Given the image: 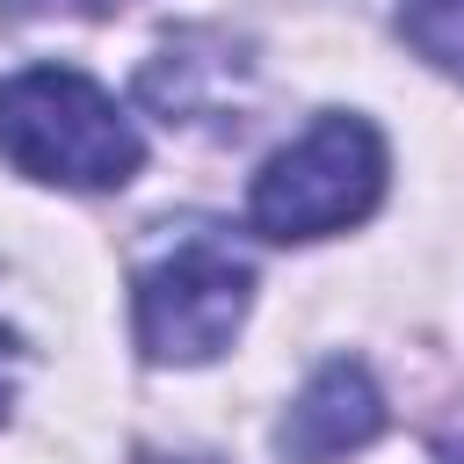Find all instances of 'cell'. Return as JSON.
<instances>
[{"label": "cell", "instance_id": "1", "mask_svg": "<svg viewBox=\"0 0 464 464\" xmlns=\"http://www.w3.org/2000/svg\"><path fill=\"white\" fill-rule=\"evenodd\" d=\"M0 160L51 188H123L145 160V138L87 72L29 65L0 80Z\"/></svg>", "mask_w": 464, "mask_h": 464}, {"label": "cell", "instance_id": "5", "mask_svg": "<svg viewBox=\"0 0 464 464\" xmlns=\"http://www.w3.org/2000/svg\"><path fill=\"white\" fill-rule=\"evenodd\" d=\"M399 36L428 65L464 80V0H399Z\"/></svg>", "mask_w": 464, "mask_h": 464}, {"label": "cell", "instance_id": "6", "mask_svg": "<svg viewBox=\"0 0 464 464\" xmlns=\"http://www.w3.org/2000/svg\"><path fill=\"white\" fill-rule=\"evenodd\" d=\"M116 0H0L7 22H51V14H109Z\"/></svg>", "mask_w": 464, "mask_h": 464}, {"label": "cell", "instance_id": "4", "mask_svg": "<svg viewBox=\"0 0 464 464\" xmlns=\"http://www.w3.org/2000/svg\"><path fill=\"white\" fill-rule=\"evenodd\" d=\"M377 428H384V392L362 362L341 355V362L312 370V384L290 399V413L276 428V450L290 464H341L348 450L377 442Z\"/></svg>", "mask_w": 464, "mask_h": 464}, {"label": "cell", "instance_id": "2", "mask_svg": "<svg viewBox=\"0 0 464 464\" xmlns=\"http://www.w3.org/2000/svg\"><path fill=\"white\" fill-rule=\"evenodd\" d=\"M254 304V268L246 254H232V239H218L210 225L174 232L138 276H130V326H138V355L145 362H210L218 348H232L239 319Z\"/></svg>", "mask_w": 464, "mask_h": 464}, {"label": "cell", "instance_id": "3", "mask_svg": "<svg viewBox=\"0 0 464 464\" xmlns=\"http://www.w3.org/2000/svg\"><path fill=\"white\" fill-rule=\"evenodd\" d=\"M377 196H384V138L362 116L326 109L297 145H283L254 174L246 225L268 239H326V232L362 225Z\"/></svg>", "mask_w": 464, "mask_h": 464}]
</instances>
